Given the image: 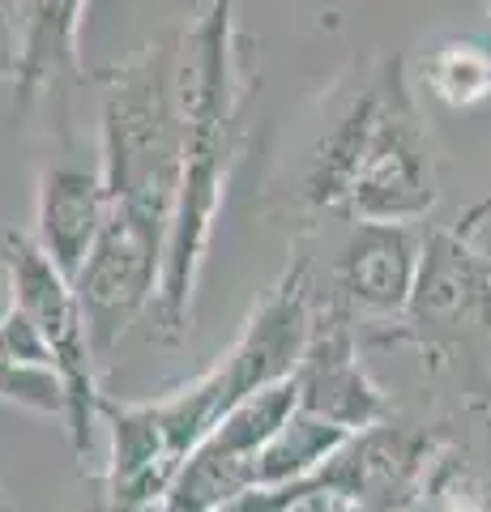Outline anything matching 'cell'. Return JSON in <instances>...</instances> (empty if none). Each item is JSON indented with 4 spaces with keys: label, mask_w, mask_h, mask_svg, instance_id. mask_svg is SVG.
I'll list each match as a JSON object with an SVG mask.
<instances>
[{
    "label": "cell",
    "mask_w": 491,
    "mask_h": 512,
    "mask_svg": "<svg viewBox=\"0 0 491 512\" xmlns=\"http://www.w3.org/2000/svg\"><path fill=\"white\" fill-rule=\"evenodd\" d=\"M112 201H107L99 167H73L56 163L39 171V192H35V244L52 256V265L69 282L99 239Z\"/></svg>",
    "instance_id": "obj_9"
},
{
    "label": "cell",
    "mask_w": 491,
    "mask_h": 512,
    "mask_svg": "<svg viewBox=\"0 0 491 512\" xmlns=\"http://www.w3.org/2000/svg\"><path fill=\"white\" fill-rule=\"evenodd\" d=\"M372 116H376V77H368L363 86L346 94V103L334 111L329 128L316 137L308 171H304V201L312 210L342 214V201H346V192H351Z\"/></svg>",
    "instance_id": "obj_11"
},
{
    "label": "cell",
    "mask_w": 491,
    "mask_h": 512,
    "mask_svg": "<svg viewBox=\"0 0 491 512\" xmlns=\"http://www.w3.org/2000/svg\"><path fill=\"white\" fill-rule=\"evenodd\" d=\"M0 512H9V508H5V500H0Z\"/></svg>",
    "instance_id": "obj_15"
},
{
    "label": "cell",
    "mask_w": 491,
    "mask_h": 512,
    "mask_svg": "<svg viewBox=\"0 0 491 512\" xmlns=\"http://www.w3.org/2000/svg\"><path fill=\"white\" fill-rule=\"evenodd\" d=\"M423 235L410 222H355L334 261V303L359 312H406L419 282Z\"/></svg>",
    "instance_id": "obj_8"
},
{
    "label": "cell",
    "mask_w": 491,
    "mask_h": 512,
    "mask_svg": "<svg viewBox=\"0 0 491 512\" xmlns=\"http://www.w3.org/2000/svg\"><path fill=\"white\" fill-rule=\"evenodd\" d=\"M163 239H154L146 227H137L124 214H107L99 239L77 269L73 291L82 303L86 333L94 359H107L116 342L129 333L137 312L158 299V278H163Z\"/></svg>",
    "instance_id": "obj_5"
},
{
    "label": "cell",
    "mask_w": 491,
    "mask_h": 512,
    "mask_svg": "<svg viewBox=\"0 0 491 512\" xmlns=\"http://www.w3.org/2000/svg\"><path fill=\"white\" fill-rule=\"evenodd\" d=\"M86 0H22L18 9V56L13 82L18 107H35L43 94L65 90L77 73V26Z\"/></svg>",
    "instance_id": "obj_10"
},
{
    "label": "cell",
    "mask_w": 491,
    "mask_h": 512,
    "mask_svg": "<svg viewBox=\"0 0 491 512\" xmlns=\"http://www.w3.org/2000/svg\"><path fill=\"white\" fill-rule=\"evenodd\" d=\"M291 380L299 393V410H308L342 431L368 427L380 414V393L363 376V367L355 359L351 325H346V308L334 299L316 308L304 359H299Z\"/></svg>",
    "instance_id": "obj_7"
},
{
    "label": "cell",
    "mask_w": 491,
    "mask_h": 512,
    "mask_svg": "<svg viewBox=\"0 0 491 512\" xmlns=\"http://www.w3.org/2000/svg\"><path fill=\"white\" fill-rule=\"evenodd\" d=\"M440 197V167L432 128L419 116L402 60L376 69V116L363 141L342 218L351 222H410L432 214Z\"/></svg>",
    "instance_id": "obj_3"
},
{
    "label": "cell",
    "mask_w": 491,
    "mask_h": 512,
    "mask_svg": "<svg viewBox=\"0 0 491 512\" xmlns=\"http://www.w3.org/2000/svg\"><path fill=\"white\" fill-rule=\"evenodd\" d=\"M184 26L99 69V175L112 210L154 239L171 231L184 167Z\"/></svg>",
    "instance_id": "obj_2"
},
{
    "label": "cell",
    "mask_w": 491,
    "mask_h": 512,
    "mask_svg": "<svg viewBox=\"0 0 491 512\" xmlns=\"http://www.w3.org/2000/svg\"><path fill=\"white\" fill-rule=\"evenodd\" d=\"M487 222H491V192H487V197H479L462 218H457V227H453V231H457V235H466V239H474V235L487 227Z\"/></svg>",
    "instance_id": "obj_14"
},
{
    "label": "cell",
    "mask_w": 491,
    "mask_h": 512,
    "mask_svg": "<svg viewBox=\"0 0 491 512\" xmlns=\"http://www.w3.org/2000/svg\"><path fill=\"white\" fill-rule=\"evenodd\" d=\"M0 397L43 414H65V384H60L52 372H30V367H13L0 359Z\"/></svg>",
    "instance_id": "obj_13"
},
{
    "label": "cell",
    "mask_w": 491,
    "mask_h": 512,
    "mask_svg": "<svg viewBox=\"0 0 491 512\" xmlns=\"http://www.w3.org/2000/svg\"><path fill=\"white\" fill-rule=\"evenodd\" d=\"M423 82L449 107H474L491 99V52L474 43H445L427 56Z\"/></svg>",
    "instance_id": "obj_12"
},
{
    "label": "cell",
    "mask_w": 491,
    "mask_h": 512,
    "mask_svg": "<svg viewBox=\"0 0 491 512\" xmlns=\"http://www.w3.org/2000/svg\"><path fill=\"white\" fill-rule=\"evenodd\" d=\"M0 269H5L9 291H13L9 308H18L35 325L47 355H52V372L65 384L69 431L77 448H82L90 444V419L103 402H99V389H94V346H90L86 316H82V303H77L73 282L35 244V235H22V231L5 235Z\"/></svg>",
    "instance_id": "obj_4"
},
{
    "label": "cell",
    "mask_w": 491,
    "mask_h": 512,
    "mask_svg": "<svg viewBox=\"0 0 491 512\" xmlns=\"http://www.w3.org/2000/svg\"><path fill=\"white\" fill-rule=\"evenodd\" d=\"M244 99L248 73L240 60L235 0H210L184 35V167L154 299L163 338H180L188 325L193 286L210 252L218 205H223L235 146H240Z\"/></svg>",
    "instance_id": "obj_1"
},
{
    "label": "cell",
    "mask_w": 491,
    "mask_h": 512,
    "mask_svg": "<svg viewBox=\"0 0 491 512\" xmlns=\"http://www.w3.org/2000/svg\"><path fill=\"white\" fill-rule=\"evenodd\" d=\"M406 312L423 342H491V256L453 227L432 231Z\"/></svg>",
    "instance_id": "obj_6"
}]
</instances>
